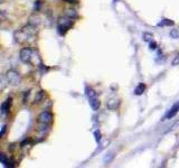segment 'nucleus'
Segmentation results:
<instances>
[{"label": "nucleus", "mask_w": 179, "mask_h": 168, "mask_svg": "<svg viewBox=\"0 0 179 168\" xmlns=\"http://www.w3.org/2000/svg\"><path fill=\"white\" fill-rule=\"evenodd\" d=\"M32 57H33V51L29 47H25L22 48L19 53V58L22 63H30L32 62Z\"/></svg>", "instance_id": "39448f33"}, {"label": "nucleus", "mask_w": 179, "mask_h": 168, "mask_svg": "<svg viewBox=\"0 0 179 168\" xmlns=\"http://www.w3.org/2000/svg\"><path fill=\"white\" fill-rule=\"evenodd\" d=\"M66 16H68V17H71V18H76L77 17V13L75 12V10H71V9H68V10H66Z\"/></svg>", "instance_id": "ddd939ff"}, {"label": "nucleus", "mask_w": 179, "mask_h": 168, "mask_svg": "<svg viewBox=\"0 0 179 168\" xmlns=\"http://www.w3.org/2000/svg\"><path fill=\"white\" fill-rule=\"evenodd\" d=\"M52 121H53V114L50 113L49 111H44L42 112L40 114H39V117H38V122L40 123V130L42 131H44V130H46L47 129V127L52 123Z\"/></svg>", "instance_id": "7ed1b4c3"}, {"label": "nucleus", "mask_w": 179, "mask_h": 168, "mask_svg": "<svg viewBox=\"0 0 179 168\" xmlns=\"http://www.w3.org/2000/svg\"><path fill=\"white\" fill-rule=\"evenodd\" d=\"M89 102H90L91 108H92L94 111H98V110H99V108H100V101L96 98V95H95V96H92V98H89Z\"/></svg>", "instance_id": "0eeeda50"}, {"label": "nucleus", "mask_w": 179, "mask_h": 168, "mask_svg": "<svg viewBox=\"0 0 179 168\" xmlns=\"http://www.w3.org/2000/svg\"><path fill=\"white\" fill-rule=\"evenodd\" d=\"M0 160H1V163H2L5 166H7L8 161H7V158L5 156V154H1V155H0Z\"/></svg>", "instance_id": "dca6fc26"}, {"label": "nucleus", "mask_w": 179, "mask_h": 168, "mask_svg": "<svg viewBox=\"0 0 179 168\" xmlns=\"http://www.w3.org/2000/svg\"><path fill=\"white\" fill-rule=\"evenodd\" d=\"M170 37L171 38H179V32L177 29H172V30H170Z\"/></svg>", "instance_id": "4468645a"}, {"label": "nucleus", "mask_w": 179, "mask_h": 168, "mask_svg": "<svg viewBox=\"0 0 179 168\" xmlns=\"http://www.w3.org/2000/svg\"><path fill=\"white\" fill-rule=\"evenodd\" d=\"M142 37H143V40H145V42H149V43H151V42L153 40V35H152V34H150V33H143Z\"/></svg>", "instance_id": "9b49d317"}, {"label": "nucleus", "mask_w": 179, "mask_h": 168, "mask_svg": "<svg viewBox=\"0 0 179 168\" xmlns=\"http://www.w3.org/2000/svg\"><path fill=\"white\" fill-rule=\"evenodd\" d=\"M5 78H6L7 83L9 85H11V86H17V85H19L22 83V76H20V74L17 71H15V69H9L6 73Z\"/></svg>", "instance_id": "f03ea898"}, {"label": "nucleus", "mask_w": 179, "mask_h": 168, "mask_svg": "<svg viewBox=\"0 0 179 168\" xmlns=\"http://www.w3.org/2000/svg\"><path fill=\"white\" fill-rule=\"evenodd\" d=\"M166 25H174V22H170L169 19H164L162 22L158 24V26H166Z\"/></svg>", "instance_id": "2eb2a0df"}, {"label": "nucleus", "mask_w": 179, "mask_h": 168, "mask_svg": "<svg viewBox=\"0 0 179 168\" xmlns=\"http://www.w3.org/2000/svg\"><path fill=\"white\" fill-rule=\"evenodd\" d=\"M28 95H29V91H26L24 93V103H26V99H28Z\"/></svg>", "instance_id": "aec40b11"}, {"label": "nucleus", "mask_w": 179, "mask_h": 168, "mask_svg": "<svg viewBox=\"0 0 179 168\" xmlns=\"http://www.w3.org/2000/svg\"><path fill=\"white\" fill-rule=\"evenodd\" d=\"M10 105H11V98H9V99H7V100L1 104V113L2 114H6L7 112L9 111Z\"/></svg>", "instance_id": "1a4fd4ad"}, {"label": "nucleus", "mask_w": 179, "mask_h": 168, "mask_svg": "<svg viewBox=\"0 0 179 168\" xmlns=\"http://www.w3.org/2000/svg\"><path fill=\"white\" fill-rule=\"evenodd\" d=\"M36 34H37V27L32 24H28L27 26L22 27V29L15 33V39L19 44L30 43L36 38Z\"/></svg>", "instance_id": "f257e3e1"}, {"label": "nucleus", "mask_w": 179, "mask_h": 168, "mask_svg": "<svg viewBox=\"0 0 179 168\" xmlns=\"http://www.w3.org/2000/svg\"><path fill=\"white\" fill-rule=\"evenodd\" d=\"M65 1H67V2H69V3H73V2H75L76 0H65Z\"/></svg>", "instance_id": "4be33fe9"}, {"label": "nucleus", "mask_w": 179, "mask_h": 168, "mask_svg": "<svg viewBox=\"0 0 179 168\" xmlns=\"http://www.w3.org/2000/svg\"><path fill=\"white\" fill-rule=\"evenodd\" d=\"M120 105V100L115 96H112V98H109L108 101H106V107L110 109V110H115Z\"/></svg>", "instance_id": "423d86ee"}, {"label": "nucleus", "mask_w": 179, "mask_h": 168, "mask_svg": "<svg viewBox=\"0 0 179 168\" xmlns=\"http://www.w3.org/2000/svg\"><path fill=\"white\" fill-rule=\"evenodd\" d=\"M150 49H151V51L157 49V44L155 43V42H151V43H150Z\"/></svg>", "instance_id": "a211bd4d"}, {"label": "nucleus", "mask_w": 179, "mask_h": 168, "mask_svg": "<svg viewBox=\"0 0 179 168\" xmlns=\"http://www.w3.org/2000/svg\"><path fill=\"white\" fill-rule=\"evenodd\" d=\"M5 132H6V125H2V129H1V134H0V136L2 137V136L5 134Z\"/></svg>", "instance_id": "412c9836"}, {"label": "nucleus", "mask_w": 179, "mask_h": 168, "mask_svg": "<svg viewBox=\"0 0 179 168\" xmlns=\"http://www.w3.org/2000/svg\"><path fill=\"white\" fill-rule=\"evenodd\" d=\"M72 25H73V18L68 17L66 15L64 17H61L59 20H58V28L61 30H63V32L67 30Z\"/></svg>", "instance_id": "20e7f679"}, {"label": "nucleus", "mask_w": 179, "mask_h": 168, "mask_svg": "<svg viewBox=\"0 0 179 168\" xmlns=\"http://www.w3.org/2000/svg\"><path fill=\"white\" fill-rule=\"evenodd\" d=\"M95 140L99 142L101 140V134L99 132V131H95Z\"/></svg>", "instance_id": "6ab92c4d"}, {"label": "nucleus", "mask_w": 179, "mask_h": 168, "mask_svg": "<svg viewBox=\"0 0 179 168\" xmlns=\"http://www.w3.org/2000/svg\"><path fill=\"white\" fill-rule=\"evenodd\" d=\"M145 85L143 84V83H140L137 88H135V90H134V93L137 94V95H141L142 93H143V91H145Z\"/></svg>", "instance_id": "9d476101"}, {"label": "nucleus", "mask_w": 179, "mask_h": 168, "mask_svg": "<svg viewBox=\"0 0 179 168\" xmlns=\"http://www.w3.org/2000/svg\"><path fill=\"white\" fill-rule=\"evenodd\" d=\"M172 65H174V66L179 65V54L178 55H176V57L174 58V61H172Z\"/></svg>", "instance_id": "f3484780"}, {"label": "nucleus", "mask_w": 179, "mask_h": 168, "mask_svg": "<svg viewBox=\"0 0 179 168\" xmlns=\"http://www.w3.org/2000/svg\"><path fill=\"white\" fill-rule=\"evenodd\" d=\"M178 112H179V101L177 102V103H175V104H174V107L170 109V111H169V113L166 115V118H165V119H171V118H174V117H175Z\"/></svg>", "instance_id": "6e6552de"}, {"label": "nucleus", "mask_w": 179, "mask_h": 168, "mask_svg": "<svg viewBox=\"0 0 179 168\" xmlns=\"http://www.w3.org/2000/svg\"><path fill=\"white\" fill-rule=\"evenodd\" d=\"M43 95H44V92L43 91H39V92H37V95H36V98H35V103H38V102H40L42 99H43Z\"/></svg>", "instance_id": "f8f14e48"}]
</instances>
